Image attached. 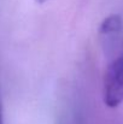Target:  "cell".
Masks as SVG:
<instances>
[{
  "label": "cell",
  "mask_w": 123,
  "mask_h": 124,
  "mask_svg": "<svg viewBox=\"0 0 123 124\" xmlns=\"http://www.w3.org/2000/svg\"><path fill=\"white\" fill-rule=\"evenodd\" d=\"M103 101L110 108L123 104V53L107 66L103 78Z\"/></svg>",
  "instance_id": "6da1fadb"
},
{
  "label": "cell",
  "mask_w": 123,
  "mask_h": 124,
  "mask_svg": "<svg viewBox=\"0 0 123 124\" xmlns=\"http://www.w3.org/2000/svg\"><path fill=\"white\" fill-rule=\"evenodd\" d=\"M122 28V18L120 15H110L106 17L99 28V33L104 38H111L120 33Z\"/></svg>",
  "instance_id": "7a4b0ae2"
},
{
  "label": "cell",
  "mask_w": 123,
  "mask_h": 124,
  "mask_svg": "<svg viewBox=\"0 0 123 124\" xmlns=\"http://www.w3.org/2000/svg\"><path fill=\"white\" fill-rule=\"evenodd\" d=\"M0 124H4V113H2V105L0 100Z\"/></svg>",
  "instance_id": "3957f363"
},
{
  "label": "cell",
  "mask_w": 123,
  "mask_h": 124,
  "mask_svg": "<svg viewBox=\"0 0 123 124\" xmlns=\"http://www.w3.org/2000/svg\"><path fill=\"white\" fill-rule=\"evenodd\" d=\"M35 1H36L38 4H43V2H46L47 0H35Z\"/></svg>",
  "instance_id": "277c9868"
}]
</instances>
